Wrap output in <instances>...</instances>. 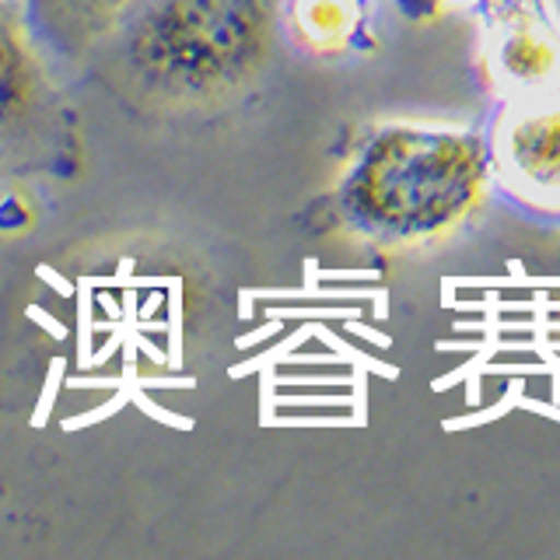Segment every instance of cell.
<instances>
[{"mask_svg":"<svg viewBox=\"0 0 560 560\" xmlns=\"http://www.w3.org/2000/svg\"><path fill=\"white\" fill-rule=\"evenodd\" d=\"M501 154L522 197L560 207V98L515 113L501 130Z\"/></svg>","mask_w":560,"mask_h":560,"instance_id":"3957f363","label":"cell"},{"mask_svg":"<svg viewBox=\"0 0 560 560\" xmlns=\"http://www.w3.org/2000/svg\"><path fill=\"white\" fill-rule=\"evenodd\" d=\"M557 52L553 46L542 43L539 32H515L512 39L501 46V67L504 74H512L518 81H536L553 67Z\"/></svg>","mask_w":560,"mask_h":560,"instance_id":"8992f818","label":"cell"},{"mask_svg":"<svg viewBox=\"0 0 560 560\" xmlns=\"http://www.w3.org/2000/svg\"><path fill=\"white\" fill-rule=\"evenodd\" d=\"M487 165L480 133L378 127L337 186L340 218L375 242L434 238L477 210Z\"/></svg>","mask_w":560,"mask_h":560,"instance_id":"7a4b0ae2","label":"cell"},{"mask_svg":"<svg viewBox=\"0 0 560 560\" xmlns=\"http://www.w3.org/2000/svg\"><path fill=\"white\" fill-rule=\"evenodd\" d=\"M39 43L18 0H0V130L18 122L43 95Z\"/></svg>","mask_w":560,"mask_h":560,"instance_id":"5b68a950","label":"cell"},{"mask_svg":"<svg viewBox=\"0 0 560 560\" xmlns=\"http://www.w3.org/2000/svg\"><path fill=\"white\" fill-rule=\"evenodd\" d=\"M445 4H452V0H396V8L413 18V22H420V18H431L434 11H442Z\"/></svg>","mask_w":560,"mask_h":560,"instance_id":"52a82bcc","label":"cell"},{"mask_svg":"<svg viewBox=\"0 0 560 560\" xmlns=\"http://www.w3.org/2000/svg\"><path fill=\"white\" fill-rule=\"evenodd\" d=\"M39 49L81 57L105 43L133 0H18Z\"/></svg>","mask_w":560,"mask_h":560,"instance_id":"277c9868","label":"cell"},{"mask_svg":"<svg viewBox=\"0 0 560 560\" xmlns=\"http://www.w3.org/2000/svg\"><path fill=\"white\" fill-rule=\"evenodd\" d=\"M277 14L280 0H133L105 43L137 92L210 102L270 63Z\"/></svg>","mask_w":560,"mask_h":560,"instance_id":"6da1fadb","label":"cell"}]
</instances>
